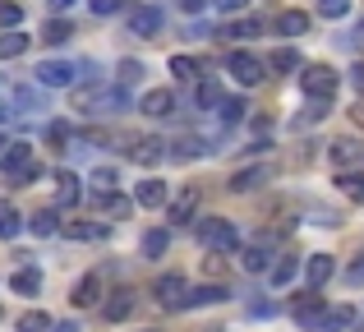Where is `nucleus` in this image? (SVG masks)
Wrapping results in <instances>:
<instances>
[{
  "label": "nucleus",
  "instance_id": "9",
  "mask_svg": "<svg viewBox=\"0 0 364 332\" xmlns=\"http://www.w3.org/2000/svg\"><path fill=\"white\" fill-rule=\"evenodd\" d=\"M28 166H33V148L18 144V139H14V144H5V153H0V171H5L9 180H18Z\"/></svg>",
  "mask_w": 364,
  "mask_h": 332
},
{
  "label": "nucleus",
  "instance_id": "51",
  "mask_svg": "<svg viewBox=\"0 0 364 332\" xmlns=\"http://www.w3.org/2000/svg\"><path fill=\"white\" fill-rule=\"evenodd\" d=\"M70 5H74V0H46V9H51V18H60V14H65Z\"/></svg>",
  "mask_w": 364,
  "mask_h": 332
},
{
  "label": "nucleus",
  "instance_id": "13",
  "mask_svg": "<svg viewBox=\"0 0 364 332\" xmlns=\"http://www.w3.org/2000/svg\"><path fill=\"white\" fill-rule=\"evenodd\" d=\"M304 277H309V291L328 287V282L337 277V259H332V254H314V259L304 263Z\"/></svg>",
  "mask_w": 364,
  "mask_h": 332
},
{
  "label": "nucleus",
  "instance_id": "33",
  "mask_svg": "<svg viewBox=\"0 0 364 332\" xmlns=\"http://www.w3.org/2000/svg\"><path fill=\"white\" fill-rule=\"evenodd\" d=\"M143 74H148V70H143V60H120V65H116V88L129 92L134 83L143 79Z\"/></svg>",
  "mask_w": 364,
  "mask_h": 332
},
{
  "label": "nucleus",
  "instance_id": "31",
  "mask_svg": "<svg viewBox=\"0 0 364 332\" xmlns=\"http://www.w3.org/2000/svg\"><path fill=\"white\" fill-rule=\"evenodd\" d=\"M258 33H263V18H240V23L222 28V37H231V42H254Z\"/></svg>",
  "mask_w": 364,
  "mask_h": 332
},
{
  "label": "nucleus",
  "instance_id": "42",
  "mask_svg": "<svg viewBox=\"0 0 364 332\" xmlns=\"http://www.w3.org/2000/svg\"><path fill=\"white\" fill-rule=\"evenodd\" d=\"M46 328H51V318H46L42 309H28V314L18 318V332H46Z\"/></svg>",
  "mask_w": 364,
  "mask_h": 332
},
{
  "label": "nucleus",
  "instance_id": "3",
  "mask_svg": "<svg viewBox=\"0 0 364 332\" xmlns=\"http://www.w3.org/2000/svg\"><path fill=\"white\" fill-rule=\"evenodd\" d=\"M198 240H203L213 254L240 250V231H235V222H226V217H208V222L198 226Z\"/></svg>",
  "mask_w": 364,
  "mask_h": 332
},
{
  "label": "nucleus",
  "instance_id": "26",
  "mask_svg": "<svg viewBox=\"0 0 364 332\" xmlns=\"http://www.w3.org/2000/svg\"><path fill=\"white\" fill-rule=\"evenodd\" d=\"M277 28H282V37H304V33H309V14H300V9H282V14H277Z\"/></svg>",
  "mask_w": 364,
  "mask_h": 332
},
{
  "label": "nucleus",
  "instance_id": "29",
  "mask_svg": "<svg viewBox=\"0 0 364 332\" xmlns=\"http://www.w3.org/2000/svg\"><path fill=\"white\" fill-rule=\"evenodd\" d=\"M18 231H23V217H18V208L9 203V198H0V240H14Z\"/></svg>",
  "mask_w": 364,
  "mask_h": 332
},
{
  "label": "nucleus",
  "instance_id": "35",
  "mask_svg": "<svg viewBox=\"0 0 364 332\" xmlns=\"http://www.w3.org/2000/svg\"><path fill=\"white\" fill-rule=\"evenodd\" d=\"M65 235H70V240H102L107 226L102 222H65Z\"/></svg>",
  "mask_w": 364,
  "mask_h": 332
},
{
  "label": "nucleus",
  "instance_id": "53",
  "mask_svg": "<svg viewBox=\"0 0 364 332\" xmlns=\"http://www.w3.org/2000/svg\"><path fill=\"white\" fill-rule=\"evenodd\" d=\"M46 332H79V323H51Z\"/></svg>",
  "mask_w": 364,
  "mask_h": 332
},
{
  "label": "nucleus",
  "instance_id": "20",
  "mask_svg": "<svg viewBox=\"0 0 364 332\" xmlns=\"http://www.w3.org/2000/svg\"><path fill=\"white\" fill-rule=\"evenodd\" d=\"M74 305L79 309H88V305H97L102 300V272H88V277H79V287H74Z\"/></svg>",
  "mask_w": 364,
  "mask_h": 332
},
{
  "label": "nucleus",
  "instance_id": "49",
  "mask_svg": "<svg viewBox=\"0 0 364 332\" xmlns=\"http://www.w3.org/2000/svg\"><path fill=\"white\" fill-rule=\"evenodd\" d=\"M217 9H222V14H240V9L249 5V0H213Z\"/></svg>",
  "mask_w": 364,
  "mask_h": 332
},
{
  "label": "nucleus",
  "instance_id": "34",
  "mask_svg": "<svg viewBox=\"0 0 364 332\" xmlns=\"http://www.w3.org/2000/svg\"><path fill=\"white\" fill-rule=\"evenodd\" d=\"M166 245H171V231H166V226L148 231V235H143V259H161V254H166Z\"/></svg>",
  "mask_w": 364,
  "mask_h": 332
},
{
  "label": "nucleus",
  "instance_id": "6",
  "mask_svg": "<svg viewBox=\"0 0 364 332\" xmlns=\"http://www.w3.org/2000/svg\"><path fill=\"white\" fill-rule=\"evenodd\" d=\"M198 203H203V189H198V185H185V189L176 194V203H166V213H171V226H185V222H194Z\"/></svg>",
  "mask_w": 364,
  "mask_h": 332
},
{
  "label": "nucleus",
  "instance_id": "14",
  "mask_svg": "<svg viewBox=\"0 0 364 332\" xmlns=\"http://www.w3.org/2000/svg\"><path fill=\"white\" fill-rule=\"evenodd\" d=\"M139 111H143V116H152V120L171 116V111H176V92H171V88H152V92H143Z\"/></svg>",
  "mask_w": 364,
  "mask_h": 332
},
{
  "label": "nucleus",
  "instance_id": "40",
  "mask_svg": "<svg viewBox=\"0 0 364 332\" xmlns=\"http://www.w3.org/2000/svg\"><path fill=\"white\" fill-rule=\"evenodd\" d=\"M217 111H222V125H240L245 120V97H222Z\"/></svg>",
  "mask_w": 364,
  "mask_h": 332
},
{
  "label": "nucleus",
  "instance_id": "17",
  "mask_svg": "<svg viewBox=\"0 0 364 332\" xmlns=\"http://www.w3.org/2000/svg\"><path fill=\"white\" fill-rule=\"evenodd\" d=\"M203 153H208V139H198V134H185V139H176V144L166 148L171 162H194V157H203Z\"/></svg>",
  "mask_w": 364,
  "mask_h": 332
},
{
  "label": "nucleus",
  "instance_id": "52",
  "mask_svg": "<svg viewBox=\"0 0 364 332\" xmlns=\"http://www.w3.org/2000/svg\"><path fill=\"white\" fill-rule=\"evenodd\" d=\"M350 83H355V92L364 97V65H355V70H350Z\"/></svg>",
  "mask_w": 364,
  "mask_h": 332
},
{
  "label": "nucleus",
  "instance_id": "30",
  "mask_svg": "<svg viewBox=\"0 0 364 332\" xmlns=\"http://www.w3.org/2000/svg\"><path fill=\"white\" fill-rule=\"evenodd\" d=\"M267 70H277V74H291V70H300V51H295V46H282V51H272V55H267Z\"/></svg>",
  "mask_w": 364,
  "mask_h": 332
},
{
  "label": "nucleus",
  "instance_id": "1",
  "mask_svg": "<svg viewBox=\"0 0 364 332\" xmlns=\"http://www.w3.org/2000/svg\"><path fill=\"white\" fill-rule=\"evenodd\" d=\"M74 107L83 111V116H116V111H129L134 97L124 88H111V83H83V88H74Z\"/></svg>",
  "mask_w": 364,
  "mask_h": 332
},
{
  "label": "nucleus",
  "instance_id": "7",
  "mask_svg": "<svg viewBox=\"0 0 364 332\" xmlns=\"http://www.w3.org/2000/svg\"><path fill=\"white\" fill-rule=\"evenodd\" d=\"M161 23H166L161 5H139V9L129 14V33H134V37H157Z\"/></svg>",
  "mask_w": 364,
  "mask_h": 332
},
{
  "label": "nucleus",
  "instance_id": "18",
  "mask_svg": "<svg viewBox=\"0 0 364 332\" xmlns=\"http://www.w3.org/2000/svg\"><path fill=\"white\" fill-rule=\"evenodd\" d=\"M134 203H139V208H166L171 194H166L161 180H143V185H134Z\"/></svg>",
  "mask_w": 364,
  "mask_h": 332
},
{
  "label": "nucleus",
  "instance_id": "11",
  "mask_svg": "<svg viewBox=\"0 0 364 332\" xmlns=\"http://www.w3.org/2000/svg\"><path fill=\"white\" fill-rule=\"evenodd\" d=\"M152 291H157V300L161 305H171V309H180V300H185V291H189V282L180 277V272H161L157 282H152Z\"/></svg>",
  "mask_w": 364,
  "mask_h": 332
},
{
  "label": "nucleus",
  "instance_id": "50",
  "mask_svg": "<svg viewBox=\"0 0 364 332\" xmlns=\"http://www.w3.org/2000/svg\"><path fill=\"white\" fill-rule=\"evenodd\" d=\"M176 5L185 9V14H203V9H208V0H176Z\"/></svg>",
  "mask_w": 364,
  "mask_h": 332
},
{
  "label": "nucleus",
  "instance_id": "2",
  "mask_svg": "<svg viewBox=\"0 0 364 332\" xmlns=\"http://www.w3.org/2000/svg\"><path fill=\"white\" fill-rule=\"evenodd\" d=\"M300 88H304V97L309 102H332V92H337V83H341V74L332 70V65H300Z\"/></svg>",
  "mask_w": 364,
  "mask_h": 332
},
{
  "label": "nucleus",
  "instance_id": "57",
  "mask_svg": "<svg viewBox=\"0 0 364 332\" xmlns=\"http://www.w3.org/2000/svg\"><path fill=\"white\" fill-rule=\"evenodd\" d=\"M143 332H157V328H143Z\"/></svg>",
  "mask_w": 364,
  "mask_h": 332
},
{
  "label": "nucleus",
  "instance_id": "24",
  "mask_svg": "<svg viewBox=\"0 0 364 332\" xmlns=\"http://www.w3.org/2000/svg\"><path fill=\"white\" fill-rule=\"evenodd\" d=\"M267 277H272V287H286V282H295V277H300V259H295V254H282V259L267 268Z\"/></svg>",
  "mask_w": 364,
  "mask_h": 332
},
{
  "label": "nucleus",
  "instance_id": "55",
  "mask_svg": "<svg viewBox=\"0 0 364 332\" xmlns=\"http://www.w3.org/2000/svg\"><path fill=\"white\" fill-rule=\"evenodd\" d=\"M355 37H364V18H360V28H355Z\"/></svg>",
  "mask_w": 364,
  "mask_h": 332
},
{
  "label": "nucleus",
  "instance_id": "47",
  "mask_svg": "<svg viewBox=\"0 0 364 332\" xmlns=\"http://www.w3.org/2000/svg\"><path fill=\"white\" fill-rule=\"evenodd\" d=\"M46 139H51V144H70V139H74V129L55 120V125H46Z\"/></svg>",
  "mask_w": 364,
  "mask_h": 332
},
{
  "label": "nucleus",
  "instance_id": "16",
  "mask_svg": "<svg viewBox=\"0 0 364 332\" xmlns=\"http://www.w3.org/2000/svg\"><path fill=\"white\" fill-rule=\"evenodd\" d=\"M231 296V291L217 282V287H198V291H185V300H180V309H203V305H222V300Z\"/></svg>",
  "mask_w": 364,
  "mask_h": 332
},
{
  "label": "nucleus",
  "instance_id": "28",
  "mask_svg": "<svg viewBox=\"0 0 364 332\" xmlns=\"http://www.w3.org/2000/svg\"><path fill=\"white\" fill-rule=\"evenodd\" d=\"M272 259H277V254L267 250V245H249L245 259H240V268L245 272H267V268H272Z\"/></svg>",
  "mask_w": 364,
  "mask_h": 332
},
{
  "label": "nucleus",
  "instance_id": "19",
  "mask_svg": "<svg viewBox=\"0 0 364 332\" xmlns=\"http://www.w3.org/2000/svg\"><path fill=\"white\" fill-rule=\"evenodd\" d=\"M79 185H83V180L74 176V171H60V176H55V203H60V208H74L83 198Z\"/></svg>",
  "mask_w": 364,
  "mask_h": 332
},
{
  "label": "nucleus",
  "instance_id": "46",
  "mask_svg": "<svg viewBox=\"0 0 364 332\" xmlns=\"http://www.w3.org/2000/svg\"><path fill=\"white\" fill-rule=\"evenodd\" d=\"M323 116H328V102H309V111H304L295 125H314V120H323Z\"/></svg>",
  "mask_w": 364,
  "mask_h": 332
},
{
  "label": "nucleus",
  "instance_id": "41",
  "mask_svg": "<svg viewBox=\"0 0 364 332\" xmlns=\"http://www.w3.org/2000/svg\"><path fill=\"white\" fill-rule=\"evenodd\" d=\"M18 23H23V5H14V0H5V5H0V28H5V33H14Z\"/></svg>",
  "mask_w": 364,
  "mask_h": 332
},
{
  "label": "nucleus",
  "instance_id": "54",
  "mask_svg": "<svg viewBox=\"0 0 364 332\" xmlns=\"http://www.w3.org/2000/svg\"><path fill=\"white\" fill-rule=\"evenodd\" d=\"M350 116H355V125L364 129V102H355V111H350Z\"/></svg>",
  "mask_w": 364,
  "mask_h": 332
},
{
  "label": "nucleus",
  "instance_id": "21",
  "mask_svg": "<svg viewBox=\"0 0 364 332\" xmlns=\"http://www.w3.org/2000/svg\"><path fill=\"white\" fill-rule=\"evenodd\" d=\"M318 328H323V332H350V328H355V309H350V305H337V309H323Z\"/></svg>",
  "mask_w": 364,
  "mask_h": 332
},
{
  "label": "nucleus",
  "instance_id": "48",
  "mask_svg": "<svg viewBox=\"0 0 364 332\" xmlns=\"http://www.w3.org/2000/svg\"><path fill=\"white\" fill-rule=\"evenodd\" d=\"M346 282H350V287H364V254H360V259L346 268Z\"/></svg>",
  "mask_w": 364,
  "mask_h": 332
},
{
  "label": "nucleus",
  "instance_id": "5",
  "mask_svg": "<svg viewBox=\"0 0 364 332\" xmlns=\"http://www.w3.org/2000/svg\"><path fill=\"white\" fill-rule=\"evenodd\" d=\"M231 74H235V83H245V88H258V83L267 79V65L258 60V55H249V51H235L231 55Z\"/></svg>",
  "mask_w": 364,
  "mask_h": 332
},
{
  "label": "nucleus",
  "instance_id": "10",
  "mask_svg": "<svg viewBox=\"0 0 364 332\" xmlns=\"http://www.w3.org/2000/svg\"><path fill=\"white\" fill-rule=\"evenodd\" d=\"M46 107V97H42V88H28V83H18V88H9V116H28V111H42Z\"/></svg>",
  "mask_w": 364,
  "mask_h": 332
},
{
  "label": "nucleus",
  "instance_id": "8",
  "mask_svg": "<svg viewBox=\"0 0 364 332\" xmlns=\"http://www.w3.org/2000/svg\"><path fill=\"white\" fill-rule=\"evenodd\" d=\"M272 176H277V171L267 166V162L263 166H245V171H235V176H231V194H254V189H263Z\"/></svg>",
  "mask_w": 364,
  "mask_h": 332
},
{
  "label": "nucleus",
  "instance_id": "37",
  "mask_svg": "<svg viewBox=\"0 0 364 332\" xmlns=\"http://www.w3.org/2000/svg\"><path fill=\"white\" fill-rule=\"evenodd\" d=\"M74 37V28H70V18H51V23L42 28V42H51V46H65Z\"/></svg>",
  "mask_w": 364,
  "mask_h": 332
},
{
  "label": "nucleus",
  "instance_id": "56",
  "mask_svg": "<svg viewBox=\"0 0 364 332\" xmlns=\"http://www.w3.org/2000/svg\"><path fill=\"white\" fill-rule=\"evenodd\" d=\"M5 144H9V139H0V153H5Z\"/></svg>",
  "mask_w": 364,
  "mask_h": 332
},
{
  "label": "nucleus",
  "instance_id": "43",
  "mask_svg": "<svg viewBox=\"0 0 364 332\" xmlns=\"http://www.w3.org/2000/svg\"><path fill=\"white\" fill-rule=\"evenodd\" d=\"M318 14L323 18H346L350 14V0H318Z\"/></svg>",
  "mask_w": 364,
  "mask_h": 332
},
{
  "label": "nucleus",
  "instance_id": "45",
  "mask_svg": "<svg viewBox=\"0 0 364 332\" xmlns=\"http://www.w3.org/2000/svg\"><path fill=\"white\" fill-rule=\"evenodd\" d=\"M88 9L97 18H111V14H120V9H124V0H88Z\"/></svg>",
  "mask_w": 364,
  "mask_h": 332
},
{
  "label": "nucleus",
  "instance_id": "23",
  "mask_svg": "<svg viewBox=\"0 0 364 332\" xmlns=\"http://www.w3.org/2000/svg\"><path fill=\"white\" fill-rule=\"evenodd\" d=\"M328 157H332V162H337L341 171H350V166L360 162V144H355V139H332Z\"/></svg>",
  "mask_w": 364,
  "mask_h": 332
},
{
  "label": "nucleus",
  "instance_id": "44",
  "mask_svg": "<svg viewBox=\"0 0 364 332\" xmlns=\"http://www.w3.org/2000/svg\"><path fill=\"white\" fill-rule=\"evenodd\" d=\"M92 185H97V194L116 189V166H97V171H92Z\"/></svg>",
  "mask_w": 364,
  "mask_h": 332
},
{
  "label": "nucleus",
  "instance_id": "25",
  "mask_svg": "<svg viewBox=\"0 0 364 332\" xmlns=\"http://www.w3.org/2000/svg\"><path fill=\"white\" fill-rule=\"evenodd\" d=\"M9 291H14V296H37V291H42V272L37 268H18L14 277H9Z\"/></svg>",
  "mask_w": 364,
  "mask_h": 332
},
{
  "label": "nucleus",
  "instance_id": "36",
  "mask_svg": "<svg viewBox=\"0 0 364 332\" xmlns=\"http://www.w3.org/2000/svg\"><path fill=\"white\" fill-rule=\"evenodd\" d=\"M28 231H33V235H55V231H60V217H55V208H42V213H33Z\"/></svg>",
  "mask_w": 364,
  "mask_h": 332
},
{
  "label": "nucleus",
  "instance_id": "22",
  "mask_svg": "<svg viewBox=\"0 0 364 332\" xmlns=\"http://www.w3.org/2000/svg\"><path fill=\"white\" fill-rule=\"evenodd\" d=\"M129 153H134V162H139V166H157V162H166V144H161V139H139Z\"/></svg>",
  "mask_w": 364,
  "mask_h": 332
},
{
  "label": "nucleus",
  "instance_id": "39",
  "mask_svg": "<svg viewBox=\"0 0 364 332\" xmlns=\"http://www.w3.org/2000/svg\"><path fill=\"white\" fill-rule=\"evenodd\" d=\"M337 185H341V194H346V198H360V203H364V171H341Z\"/></svg>",
  "mask_w": 364,
  "mask_h": 332
},
{
  "label": "nucleus",
  "instance_id": "27",
  "mask_svg": "<svg viewBox=\"0 0 364 332\" xmlns=\"http://www.w3.org/2000/svg\"><path fill=\"white\" fill-rule=\"evenodd\" d=\"M28 42H33V37L28 33H0V60H18V55H28Z\"/></svg>",
  "mask_w": 364,
  "mask_h": 332
},
{
  "label": "nucleus",
  "instance_id": "12",
  "mask_svg": "<svg viewBox=\"0 0 364 332\" xmlns=\"http://www.w3.org/2000/svg\"><path fill=\"white\" fill-rule=\"evenodd\" d=\"M291 314H295V323H300V328H318V318H323V296H314V291L295 296Z\"/></svg>",
  "mask_w": 364,
  "mask_h": 332
},
{
  "label": "nucleus",
  "instance_id": "15",
  "mask_svg": "<svg viewBox=\"0 0 364 332\" xmlns=\"http://www.w3.org/2000/svg\"><path fill=\"white\" fill-rule=\"evenodd\" d=\"M134 305H139L134 291H111V300L102 305V318H107V323H124V318L134 314Z\"/></svg>",
  "mask_w": 364,
  "mask_h": 332
},
{
  "label": "nucleus",
  "instance_id": "4",
  "mask_svg": "<svg viewBox=\"0 0 364 332\" xmlns=\"http://www.w3.org/2000/svg\"><path fill=\"white\" fill-rule=\"evenodd\" d=\"M79 65L74 60H42V65H33V79H37V88H74L79 83Z\"/></svg>",
  "mask_w": 364,
  "mask_h": 332
},
{
  "label": "nucleus",
  "instance_id": "32",
  "mask_svg": "<svg viewBox=\"0 0 364 332\" xmlns=\"http://www.w3.org/2000/svg\"><path fill=\"white\" fill-rule=\"evenodd\" d=\"M171 74H176L180 83H194V79H203V65H198L194 55H171Z\"/></svg>",
  "mask_w": 364,
  "mask_h": 332
},
{
  "label": "nucleus",
  "instance_id": "38",
  "mask_svg": "<svg viewBox=\"0 0 364 332\" xmlns=\"http://www.w3.org/2000/svg\"><path fill=\"white\" fill-rule=\"evenodd\" d=\"M217 102H222V88H217V79H203V83H198V92H194V107H198V111H213Z\"/></svg>",
  "mask_w": 364,
  "mask_h": 332
}]
</instances>
